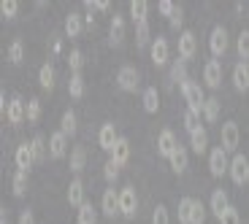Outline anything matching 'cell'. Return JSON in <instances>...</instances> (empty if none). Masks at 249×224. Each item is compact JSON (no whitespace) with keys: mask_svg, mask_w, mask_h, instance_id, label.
<instances>
[{"mask_svg":"<svg viewBox=\"0 0 249 224\" xmlns=\"http://www.w3.org/2000/svg\"><path fill=\"white\" fill-rule=\"evenodd\" d=\"M152 63L155 65L168 63V41H165V38H155V41H152Z\"/></svg>","mask_w":249,"mask_h":224,"instance_id":"9a60e30c","label":"cell"},{"mask_svg":"<svg viewBox=\"0 0 249 224\" xmlns=\"http://www.w3.org/2000/svg\"><path fill=\"white\" fill-rule=\"evenodd\" d=\"M181 16H184V14H181V6H176V11L171 14V27H176V30H179V27H181V22H184Z\"/></svg>","mask_w":249,"mask_h":224,"instance_id":"681fc988","label":"cell"},{"mask_svg":"<svg viewBox=\"0 0 249 224\" xmlns=\"http://www.w3.org/2000/svg\"><path fill=\"white\" fill-rule=\"evenodd\" d=\"M8 122L11 125H22L25 122V116H27V106L22 103V97H11L8 100Z\"/></svg>","mask_w":249,"mask_h":224,"instance_id":"8fae6325","label":"cell"},{"mask_svg":"<svg viewBox=\"0 0 249 224\" xmlns=\"http://www.w3.org/2000/svg\"><path fill=\"white\" fill-rule=\"evenodd\" d=\"M209 46H212L214 57H222L225 51H228V30H225V27H214L212 38H209Z\"/></svg>","mask_w":249,"mask_h":224,"instance_id":"52a82bcc","label":"cell"},{"mask_svg":"<svg viewBox=\"0 0 249 224\" xmlns=\"http://www.w3.org/2000/svg\"><path fill=\"white\" fill-rule=\"evenodd\" d=\"M203 81H206L212 89H217L219 84H222V65H219L217 60L206 63V68H203Z\"/></svg>","mask_w":249,"mask_h":224,"instance_id":"4fadbf2b","label":"cell"},{"mask_svg":"<svg viewBox=\"0 0 249 224\" xmlns=\"http://www.w3.org/2000/svg\"><path fill=\"white\" fill-rule=\"evenodd\" d=\"M168 162H171V168H174L176 173H184V170H187V162H190V160H187V149H184V146L179 144V149H176L174 154L168 157Z\"/></svg>","mask_w":249,"mask_h":224,"instance_id":"603a6c76","label":"cell"},{"mask_svg":"<svg viewBox=\"0 0 249 224\" xmlns=\"http://www.w3.org/2000/svg\"><path fill=\"white\" fill-rule=\"evenodd\" d=\"M30 146H33V154H36V162H41L46 157V151H49V149H46V138L44 135H36L30 141Z\"/></svg>","mask_w":249,"mask_h":224,"instance_id":"836d02e7","label":"cell"},{"mask_svg":"<svg viewBox=\"0 0 249 224\" xmlns=\"http://www.w3.org/2000/svg\"><path fill=\"white\" fill-rule=\"evenodd\" d=\"M119 208H122L124 216H136L138 197H136V189H133V187H124L122 192H119Z\"/></svg>","mask_w":249,"mask_h":224,"instance_id":"ba28073f","label":"cell"},{"mask_svg":"<svg viewBox=\"0 0 249 224\" xmlns=\"http://www.w3.org/2000/svg\"><path fill=\"white\" fill-rule=\"evenodd\" d=\"M157 8H160V14H162V16H168V19H171V14L176 11V6L171 3V0H162V3H160Z\"/></svg>","mask_w":249,"mask_h":224,"instance_id":"c3c4849f","label":"cell"},{"mask_svg":"<svg viewBox=\"0 0 249 224\" xmlns=\"http://www.w3.org/2000/svg\"><path fill=\"white\" fill-rule=\"evenodd\" d=\"M111 160L117 162V165H124V162L130 160V144H127V138H119L117 146H114L111 151Z\"/></svg>","mask_w":249,"mask_h":224,"instance_id":"44dd1931","label":"cell"},{"mask_svg":"<svg viewBox=\"0 0 249 224\" xmlns=\"http://www.w3.org/2000/svg\"><path fill=\"white\" fill-rule=\"evenodd\" d=\"M130 14L136 22H146V14H149V3L146 0H136V3H130Z\"/></svg>","mask_w":249,"mask_h":224,"instance_id":"f546056e","label":"cell"},{"mask_svg":"<svg viewBox=\"0 0 249 224\" xmlns=\"http://www.w3.org/2000/svg\"><path fill=\"white\" fill-rule=\"evenodd\" d=\"M84 165H87V149H84V146H73V149H71V170H73V173H81Z\"/></svg>","mask_w":249,"mask_h":224,"instance_id":"ffe728a7","label":"cell"},{"mask_svg":"<svg viewBox=\"0 0 249 224\" xmlns=\"http://www.w3.org/2000/svg\"><path fill=\"white\" fill-rule=\"evenodd\" d=\"M152 224H171V219H168V208H165V206H157V208H155V213H152Z\"/></svg>","mask_w":249,"mask_h":224,"instance_id":"ee69618b","label":"cell"},{"mask_svg":"<svg viewBox=\"0 0 249 224\" xmlns=\"http://www.w3.org/2000/svg\"><path fill=\"white\" fill-rule=\"evenodd\" d=\"M176 149H179V141H176V135H174L171 130H162L160 138H157V154L171 157Z\"/></svg>","mask_w":249,"mask_h":224,"instance_id":"9c48e42d","label":"cell"},{"mask_svg":"<svg viewBox=\"0 0 249 224\" xmlns=\"http://www.w3.org/2000/svg\"><path fill=\"white\" fill-rule=\"evenodd\" d=\"M117 141H119V135H117V127L111 125V122H106V125L100 127V135H98V144L103 146V149H108V151H114V146H117Z\"/></svg>","mask_w":249,"mask_h":224,"instance_id":"5bb4252c","label":"cell"},{"mask_svg":"<svg viewBox=\"0 0 249 224\" xmlns=\"http://www.w3.org/2000/svg\"><path fill=\"white\" fill-rule=\"evenodd\" d=\"M65 32H68V35H79L81 32V16L79 14H68V19H65Z\"/></svg>","mask_w":249,"mask_h":224,"instance_id":"f35d334b","label":"cell"},{"mask_svg":"<svg viewBox=\"0 0 249 224\" xmlns=\"http://www.w3.org/2000/svg\"><path fill=\"white\" fill-rule=\"evenodd\" d=\"M184 127H187V132H190V135H193V132H198L200 130V113L187 111L184 113Z\"/></svg>","mask_w":249,"mask_h":224,"instance_id":"74e56055","label":"cell"},{"mask_svg":"<svg viewBox=\"0 0 249 224\" xmlns=\"http://www.w3.org/2000/svg\"><path fill=\"white\" fill-rule=\"evenodd\" d=\"M171 79L179 81V84H184V81H187V63L181 60V57L174 63V68H171Z\"/></svg>","mask_w":249,"mask_h":224,"instance_id":"8d00e7d4","label":"cell"},{"mask_svg":"<svg viewBox=\"0 0 249 224\" xmlns=\"http://www.w3.org/2000/svg\"><path fill=\"white\" fill-rule=\"evenodd\" d=\"M238 141H241V132H238L236 122H225L222 125V149L225 151H236Z\"/></svg>","mask_w":249,"mask_h":224,"instance_id":"3957f363","label":"cell"},{"mask_svg":"<svg viewBox=\"0 0 249 224\" xmlns=\"http://www.w3.org/2000/svg\"><path fill=\"white\" fill-rule=\"evenodd\" d=\"M60 132H65V135H76V113L73 111H65L62 113V122H60Z\"/></svg>","mask_w":249,"mask_h":224,"instance_id":"f1b7e54d","label":"cell"},{"mask_svg":"<svg viewBox=\"0 0 249 224\" xmlns=\"http://www.w3.org/2000/svg\"><path fill=\"white\" fill-rule=\"evenodd\" d=\"M65 151H68V135L65 132H52L49 135V154L54 160H60V157H65Z\"/></svg>","mask_w":249,"mask_h":224,"instance_id":"7c38bea8","label":"cell"},{"mask_svg":"<svg viewBox=\"0 0 249 224\" xmlns=\"http://www.w3.org/2000/svg\"><path fill=\"white\" fill-rule=\"evenodd\" d=\"M143 108H146L149 113H157V108H160V95H157L155 87L143 89Z\"/></svg>","mask_w":249,"mask_h":224,"instance_id":"d4e9b609","label":"cell"},{"mask_svg":"<svg viewBox=\"0 0 249 224\" xmlns=\"http://www.w3.org/2000/svg\"><path fill=\"white\" fill-rule=\"evenodd\" d=\"M0 11H3V16H14V14L19 11V3L17 0H3V3H0Z\"/></svg>","mask_w":249,"mask_h":224,"instance_id":"7dc6e473","label":"cell"},{"mask_svg":"<svg viewBox=\"0 0 249 224\" xmlns=\"http://www.w3.org/2000/svg\"><path fill=\"white\" fill-rule=\"evenodd\" d=\"M38 119H41V100L33 97L27 103V122H38Z\"/></svg>","mask_w":249,"mask_h":224,"instance_id":"60d3db41","label":"cell"},{"mask_svg":"<svg viewBox=\"0 0 249 224\" xmlns=\"http://www.w3.org/2000/svg\"><path fill=\"white\" fill-rule=\"evenodd\" d=\"M238 54H241V60H249V30H241V35H238Z\"/></svg>","mask_w":249,"mask_h":224,"instance_id":"7bdbcfd3","label":"cell"},{"mask_svg":"<svg viewBox=\"0 0 249 224\" xmlns=\"http://www.w3.org/2000/svg\"><path fill=\"white\" fill-rule=\"evenodd\" d=\"M203 116H206V122H217V116H219V100L217 97H206Z\"/></svg>","mask_w":249,"mask_h":224,"instance_id":"1f68e13d","label":"cell"},{"mask_svg":"<svg viewBox=\"0 0 249 224\" xmlns=\"http://www.w3.org/2000/svg\"><path fill=\"white\" fill-rule=\"evenodd\" d=\"M228 208H231V203H228V192H225V189H214L212 192V211L217 213V216H222Z\"/></svg>","mask_w":249,"mask_h":224,"instance_id":"d6986e66","label":"cell"},{"mask_svg":"<svg viewBox=\"0 0 249 224\" xmlns=\"http://www.w3.org/2000/svg\"><path fill=\"white\" fill-rule=\"evenodd\" d=\"M25 192H27V170H17V176H14V194L22 197Z\"/></svg>","mask_w":249,"mask_h":224,"instance_id":"e575fe53","label":"cell"},{"mask_svg":"<svg viewBox=\"0 0 249 224\" xmlns=\"http://www.w3.org/2000/svg\"><path fill=\"white\" fill-rule=\"evenodd\" d=\"M117 84L124 89V92H136V87H138V70H136V68H130V65L119 68V73H117Z\"/></svg>","mask_w":249,"mask_h":224,"instance_id":"5b68a950","label":"cell"},{"mask_svg":"<svg viewBox=\"0 0 249 224\" xmlns=\"http://www.w3.org/2000/svg\"><path fill=\"white\" fill-rule=\"evenodd\" d=\"M14 160H17V168H19V170H30V168H33V162H36L33 146H30V144H19V146H17V154H14Z\"/></svg>","mask_w":249,"mask_h":224,"instance_id":"30bf717a","label":"cell"},{"mask_svg":"<svg viewBox=\"0 0 249 224\" xmlns=\"http://www.w3.org/2000/svg\"><path fill=\"white\" fill-rule=\"evenodd\" d=\"M190 141H193V151H195V154H203V151L209 149V135H206L203 127H200L198 132H193V135H190Z\"/></svg>","mask_w":249,"mask_h":224,"instance_id":"484cf974","label":"cell"},{"mask_svg":"<svg viewBox=\"0 0 249 224\" xmlns=\"http://www.w3.org/2000/svg\"><path fill=\"white\" fill-rule=\"evenodd\" d=\"M219 224H241V216H238V211L231 206L222 216H219Z\"/></svg>","mask_w":249,"mask_h":224,"instance_id":"f6af8a7d","label":"cell"},{"mask_svg":"<svg viewBox=\"0 0 249 224\" xmlns=\"http://www.w3.org/2000/svg\"><path fill=\"white\" fill-rule=\"evenodd\" d=\"M247 184H249V181H247Z\"/></svg>","mask_w":249,"mask_h":224,"instance_id":"f5cc1de1","label":"cell"},{"mask_svg":"<svg viewBox=\"0 0 249 224\" xmlns=\"http://www.w3.org/2000/svg\"><path fill=\"white\" fill-rule=\"evenodd\" d=\"M231 178L236 181V184H244V181H249V160L244 154H236L231 160Z\"/></svg>","mask_w":249,"mask_h":224,"instance_id":"277c9868","label":"cell"},{"mask_svg":"<svg viewBox=\"0 0 249 224\" xmlns=\"http://www.w3.org/2000/svg\"><path fill=\"white\" fill-rule=\"evenodd\" d=\"M193 203H195L193 197H184L179 203V222L181 224H190V216H193Z\"/></svg>","mask_w":249,"mask_h":224,"instance_id":"d590c367","label":"cell"},{"mask_svg":"<svg viewBox=\"0 0 249 224\" xmlns=\"http://www.w3.org/2000/svg\"><path fill=\"white\" fill-rule=\"evenodd\" d=\"M195 51H198V41H195V32L184 30V32H181V38H179V57L187 63V60H193V57H195Z\"/></svg>","mask_w":249,"mask_h":224,"instance_id":"8992f818","label":"cell"},{"mask_svg":"<svg viewBox=\"0 0 249 224\" xmlns=\"http://www.w3.org/2000/svg\"><path fill=\"white\" fill-rule=\"evenodd\" d=\"M68 65H71V70H73V73H81V65H84V54H81L79 49H73V51H71V57H68Z\"/></svg>","mask_w":249,"mask_h":224,"instance_id":"b9f144b4","label":"cell"},{"mask_svg":"<svg viewBox=\"0 0 249 224\" xmlns=\"http://www.w3.org/2000/svg\"><path fill=\"white\" fill-rule=\"evenodd\" d=\"M181 95H184V100H187V106H190V111H195V113H200V111H203L206 97H203V89H200V84H198V81L187 79L184 84H181Z\"/></svg>","mask_w":249,"mask_h":224,"instance_id":"6da1fadb","label":"cell"},{"mask_svg":"<svg viewBox=\"0 0 249 224\" xmlns=\"http://www.w3.org/2000/svg\"><path fill=\"white\" fill-rule=\"evenodd\" d=\"M206 222V208L200 200H195L193 203V216H190V224H203Z\"/></svg>","mask_w":249,"mask_h":224,"instance_id":"ab89813d","label":"cell"},{"mask_svg":"<svg viewBox=\"0 0 249 224\" xmlns=\"http://www.w3.org/2000/svg\"><path fill=\"white\" fill-rule=\"evenodd\" d=\"M19 224H36V219H33V211H30V208L19 213Z\"/></svg>","mask_w":249,"mask_h":224,"instance_id":"f907efd6","label":"cell"},{"mask_svg":"<svg viewBox=\"0 0 249 224\" xmlns=\"http://www.w3.org/2000/svg\"><path fill=\"white\" fill-rule=\"evenodd\" d=\"M103 213H106V216L122 213V208H119V192H114V189H106V192H103Z\"/></svg>","mask_w":249,"mask_h":224,"instance_id":"ac0fdd59","label":"cell"},{"mask_svg":"<svg viewBox=\"0 0 249 224\" xmlns=\"http://www.w3.org/2000/svg\"><path fill=\"white\" fill-rule=\"evenodd\" d=\"M209 170H212V176H225L228 170H231V160H228V151L219 146V149H212V154H209Z\"/></svg>","mask_w":249,"mask_h":224,"instance_id":"7a4b0ae2","label":"cell"},{"mask_svg":"<svg viewBox=\"0 0 249 224\" xmlns=\"http://www.w3.org/2000/svg\"><path fill=\"white\" fill-rule=\"evenodd\" d=\"M233 84H236L238 92H247L249 89V65L247 63H238L233 68Z\"/></svg>","mask_w":249,"mask_h":224,"instance_id":"2e32d148","label":"cell"},{"mask_svg":"<svg viewBox=\"0 0 249 224\" xmlns=\"http://www.w3.org/2000/svg\"><path fill=\"white\" fill-rule=\"evenodd\" d=\"M95 222H98V211H95V206L87 200V203L79 208V224H95Z\"/></svg>","mask_w":249,"mask_h":224,"instance_id":"4316f807","label":"cell"},{"mask_svg":"<svg viewBox=\"0 0 249 224\" xmlns=\"http://www.w3.org/2000/svg\"><path fill=\"white\" fill-rule=\"evenodd\" d=\"M108 35H111V46H122V41H124V19L119 16V14L111 19V32H108Z\"/></svg>","mask_w":249,"mask_h":224,"instance_id":"cb8c5ba5","label":"cell"},{"mask_svg":"<svg viewBox=\"0 0 249 224\" xmlns=\"http://www.w3.org/2000/svg\"><path fill=\"white\" fill-rule=\"evenodd\" d=\"M8 60H11L14 65H19L22 60H25V46H22V38H14V41H11V49H8Z\"/></svg>","mask_w":249,"mask_h":224,"instance_id":"83f0119b","label":"cell"},{"mask_svg":"<svg viewBox=\"0 0 249 224\" xmlns=\"http://www.w3.org/2000/svg\"><path fill=\"white\" fill-rule=\"evenodd\" d=\"M149 41H152L149 22H136V44H138V46H146Z\"/></svg>","mask_w":249,"mask_h":224,"instance_id":"4dcf8cb0","label":"cell"},{"mask_svg":"<svg viewBox=\"0 0 249 224\" xmlns=\"http://www.w3.org/2000/svg\"><path fill=\"white\" fill-rule=\"evenodd\" d=\"M0 224H8V211H6V206L0 208Z\"/></svg>","mask_w":249,"mask_h":224,"instance_id":"816d5d0a","label":"cell"},{"mask_svg":"<svg viewBox=\"0 0 249 224\" xmlns=\"http://www.w3.org/2000/svg\"><path fill=\"white\" fill-rule=\"evenodd\" d=\"M119 168H122V165H117L114 160H108V162H106V168H103V176H106L108 181H117V176H119Z\"/></svg>","mask_w":249,"mask_h":224,"instance_id":"bcb514c9","label":"cell"},{"mask_svg":"<svg viewBox=\"0 0 249 224\" xmlns=\"http://www.w3.org/2000/svg\"><path fill=\"white\" fill-rule=\"evenodd\" d=\"M38 84L44 89H54V68H52V63H44L41 65V70H38Z\"/></svg>","mask_w":249,"mask_h":224,"instance_id":"7402d4cb","label":"cell"},{"mask_svg":"<svg viewBox=\"0 0 249 224\" xmlns=\"http://www.w3.org/2000/svg\"><path fill=\"white\" fill-rule=\"evenodd\" d=\"M68 92H71V97H81V95H84V76H81V73H73V76H71Z\"/></svg>","mask_w":249,"mask_h":224,"instance_id":"d6a6232c","label":"cell"},{"mask_svg":"<svg viewBox=\"0 0 249 224\" xmlns=\"http://www.w3.org/2000/svg\"><path fill=\"white\" fill-rule=\"evenodd\" d=\"M68 203L76 208H81L87 200H84V184H81V178H73L71 181V187H68Z\"/></svg>","mask_w":249,"mask_h":224,"instance_id":"e0dca14e","label":"cell"}]
</instances>
